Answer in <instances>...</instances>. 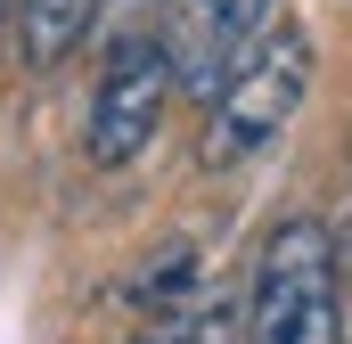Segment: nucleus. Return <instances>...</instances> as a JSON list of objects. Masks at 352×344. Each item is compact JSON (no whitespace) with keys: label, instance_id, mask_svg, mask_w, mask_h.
Wrapping results in <instances>:
<instances>
[{"label":"nucleus","instance_id":"nucleus-1","mask_svg":"<svg viewBox=\"0 0 352 344\" xmlns=\"http://www.w3.org/2000/svg\"><path fill=\"white\" fill-rule=\"evenodd\" d=\"M246 344H344V238L320 213H278L263 230Z\"/></svg>","mask_w":352,"mask_h":344},{"label":"nucleus","instance_id":"nucleus-2","mask_svg":"<svg viewBox=\"0 0 352 344\" xmlns=\"http://www.w3.org/2000/svg\"><path fill=\"white\" fill-rule=\"evenodd\" d=\"M303 98H311V33L278 17L263 41L246 50V66L213 90L205 131H197V164L205 172H238V164H254V156H270L287 140V123H295Z\"/></svg>","mask_w":352,"mask_h":344},{"label":"nucleus","instance_id":"nucleus-3","mask_svg":"<svg viewBox=\"0 0 352 344\" xmlns=\"http://www.w3.org/2000/svg\"><path fill=\"white\" fill-rule=\"evenodd\" d=\"M164 107H173V58H164V41H156V33H115V50H107V66H98V90H90L82 156L98 172L131 164V156L156 140Z\"/></svg>","mask_w":352,"mask_h":344},{"label":"nucleus","instance_id":"nucleus-4","mask_svg":"<svg viewBox=\"0 0 352 344\" xmlns=\"http://www.w3.org/2000/svg\"><path fill=\"white\" fill-rule=\"evenodd\" d=\"M270 33V0H164V58H173V90L197 107H213V90L246 66V50Z\"/></svg>","mask_w":352,"mask_h":344},{"label":"nucleus","instance_id":"nucleus-5","mask_svg":"<svg viewBox=\"0 0 352 344\" xmlns=\"http://www.w3.org/2000/svg\"><path fill=\"white\" fill-rule=\"evenodd\" d=\"M98 25V0H16V50L25 66H66Z\"/></svg>","mask_w":352,"mask_h":344},{"label":"nucleus","instance_id":"nucleus-6","mask_svg":"<svg viewBox=\"0 0 352 344\" xmlns=\"http://www.w3.org/2000/svg\"><path fill=\"white\" fill-rule=\"evenodd\" d=\"M197 279H205V262H197V246H188V238L156 246V255H148V270L131 279V312H140V320H173V312H188Z\"/></svg>","mask_w":352,"mask_h":344},{"label":"nucleus","instance_id":"nucleus-7","mask_svg":"<svg viewBox=\"0 0 352 344\" xmlns=\"http://www.w3.org/2000/svg\"><path fill=\"white\" fill-rule=\"evenodd\" d=\"M188 344H246L238 303H213V312H197V336H188Z\"/></svg>","mask_w":352,"mask_h":344},{"label":"nucleus","instance_id":"nucleus-8","mask_svg":"<svg viewBox=\"0 0 352 344\" xmlns=\"http://www.w3.org/2000/svg\"><path fill=\"white\" fill-rule=\"evenodd\" d=\"M344 270H352V230H344Z\"/></svg>","mask_w":352,"mask_h":344}]
</instances>
